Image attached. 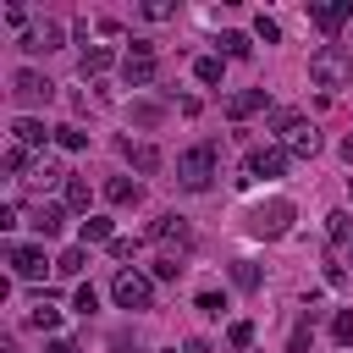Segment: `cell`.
Returning a JSON list of instances; mask_svg holds the SVG:
<instances>
[{
    "label": "cell",
    "mask_w": 353,
    "mask_h": 353,
    "mask_svg": "<svg viewBox=\"0 0 353 353\" xmlns=\"http://www.w3.org/2000/svg\"><path fill=\"white\" fill-rule=\"evenodd\" d=\"M309 77H314L320 88H347V77H353V55H347L342 44H320V50L309 55Z\"/></svg>",
    "instance_id": "6da1fadb"
},
{
    "label": "cell",
    "mask_w": 353,
    "mask_h": 353,
    "mask_svg": "<svg viewBox=\"0 0 353 353\" xmlns=\"http://www.w3.org/2000/svg\"><path fill=\"white\" fill-rule=\"evenodd\" d=\"M215 154H221V143H193V149L176 160V182H182L188 193H204L210 176H215Z\"/></svg>",
    "instance_id": "7a4b0ae2"
},
{
    "label": "cell",
    "mask_w": 353,
    "mask_h": 353,
    "mask_svg": "<svg viewBox=\"0 0 353 353\" xmlns=\"http://www.w3.org/2000/svg\"><path fill=\"white\" fill-rule=\"evenodd\" d=\"M292 199H270V204H254L248 210V232L254 237H287L292 232Z\"/></svg>",
    "instance_id": "3957f363"
},
{
    "label": "cell",
    "mask_w": 353,
    "mask_h": 353,
    "mask_svg": "<svg viewBox=\"0 0 353 353\" xmlns=\"http://www.w3.org/2000/svg\"><path fill=\"white\" fill-rule=\"evenodd\" d=\"M276 127H281V149H287V154H314V149H320L314 121H303V116H292V110H276Z\"/></svg>",
    "instance_id": "277c9868"
},
{
    "label": "cell",
    "mask_w": 353,
    "mask_h": 353,
    "mask_svg": "<svg viewBox=\"0 0 353 353\" xmlns=\"http://www.w3.org/2000/svg\"><path fill=\"white\" fill-rule=\"evenodd\" d=\"M11 99H17V105H50V99H55V83H50L44 72L22 66V72L11 77Z\"/></svg>",
    "instance_id": "5b68a950"
},
{
    "label": "cell",
    "mask_w": 353,
    "mask_h": 353,
    "mask_svg": "<svg viewBox=\"0 0 353 353\" xmlns=\"http://www.w3.org/2000/svg\"><path fill=\"white\" fill-rule=\"evenodd\" d=\"M110 298H116L121 309H149L154 287H149V276H138V270H116V281H110Z\"/></svg>",
    "instance_id": "8992f818"
},
{
    "label": "cell",
    "mask_w": 353,
    "mask_h": 353,
    "mask_svg": "<svg viewBox=\"0 0 353 353\" xmlns=\"http://www.w3.org/2000/svg\"><path fill=\"white\" fill-rule=\"evenodd\" d=\"M121 77H127V88H149L154 83V44L149 39H132V55L121 61Z\"/></svg>",
    "instance_id": "52a82bcc"
},
{
    "label": "cell",
    "mask_w": 353,
    "mask_h": 353,
    "mask_svg": "<svg viewBox=\"0 0 353 353\" xmlns=\"http://www.w3.org/2000/svg\"><path fill=\"white\" fill-rule=\"evenodd\" d=\"M287 160H292V154H287V149H276V143H270V149H248V154H243V176H237V182L281 176V171H287Z\"/></svg>",
    "instance_id": "ba28073f"
},
{
    "label": "cell",
    "mask_w": 353,
    "mask_h": 353,
    "mask_svg": "<svg viewBox=\"0 0 353 353\" xmlns=\"http://www.w3.org/2000/svg\"><path fill=\"white\" fill-rule=\"evenodd\" d=\"M149 237L165 243V248H188V243H193V226H188V215H160V221L149 226Z\"/></svg>",
    "instance_id": "9c48e42d"
},
{
    "label": "cell",
    "mask_w": 353,
    "mask_h": 353,
    "mask_svg": "<svg viewBox=\"0 0 353 353\" xmlns=\"http://www.w3.org/2000/svg\"><path fill=\"white\" fill-rule=\"evenodd\" d=\"M6 259H11V276H17V281H39L44 265H50L44 248H33V243H28V248H6Z\"/></svg>",
    "instance_id": "30bf717a"
},
{
    "label": "cell",
    "mask_w": 353,
    "mask_h": 353,
    "mask_svg": "<svg viewBox=\"0 0 353 353\" xmlns=\"http://www.w3.org/2000/svg\"><path fill=\"white\" fill-rule=\"evenodd\" d=\"M11 138H17L22 149H44V143H50L55 132H50V127H44L39 116H17V121H11Z\"/></svg>",
    "instance_id": "8fae6325"
},
{
    "label": "cell",
    "mask_w": 353,
    "mask_h": 353,
    "mask_svg": "<svg viewBox=\"0 0 353 353\" xmlns=\"http://www.w3.org/2000/svg\"><path fill=\"white\" fill-rule=\"evenodd\" d=\"M28 226H33L39 237H61V226H66V210H61V204H33V210H28Z\"/></svg>",
    "instance_id": "7c38bea8"
},
{
    "label": "cell",
    "mask_w": 353,
    "mask_h": 353,
    "mask_svg": "<svg viewBox=\"0 0 353 353\" xmlns=\"http://www.w3.org/2000/svg\"><path fill=\"white\" fill-rule=\"evenodd\" d=\"M22 50H28V55H50V50H61V22H44V28L22 33Z\"/></svg>",
    "instance_id": "4fadbf2b"
},
{
    "label": "cell",
    "mask_w": 353,
    "mask_h": 353,
    "mask_svg": "<svg viewBox=\"0 0 353 353\" xmlns=\"http://www.w3.org/2000/svg\"><path fill=\"white\" fill-rule=\"evenodd\" d=\"M270 99H265V88H237L232 99H226V116L232 121H243V116H254V110H265Z\"/></svg>",
    "instance_id": "5bb4252c"
},
{
    "label": "cell",
    "mask_w": 353,
    "mask_h": 353,
    "mask_svg": "<svg viewBox=\"0 0 353 353\" xmlns=\"http://www.w3.org/2000/svg\"><path fill=\"white\" fill-rule=\"evenodd\" d=\"M309 17L325 28V33H336L347 17H353V0H331V6H309Z\"/></svg>",
    "instance_id": "9a60e30c"
},
{
    "label": "cell",
    "mask_w": 353,
    "mask_h": 353,
    "mask_svg": "<svg viewBox=\"0 0 353 353\" xmlns=\"http://www.w3.org/2000/svg\"><path fill=\"white\" fill-rule=\"evenodd\" d=\"M110 61H116V50H110V44H83V61H77V66H83V77H99Z\"/></svg>",
    "instance_id": "2e32d148"
},
{
    "label": "cell",
    "mask_w": 353,
    "mask_h": 353,
    "mask_svg": "<svg viewBox=\"0 0 353 353\" xmlns=\"http://www.w3.org/2000/svg\"><path fill=\"white\" fill-rule=\"evenodd\" d=\"M121 154H127L143 176H149V171H160V149H154V143H132V138H127V143H121Z\"/></svg>",
    "instance_id": "e0dca14e"
},
{
    "label": "cell",
    "mask_w": 353,
    "mask_h": 353,
    "mask_svg": "<svg viewBox=\"0 0 353 353\" xmlns=\"http://www.w3.org/2000/svg\"><path fill=\"white\" fill-rule=\"evenodd\" d=\"M105 199H110V204H138V182L110 176V182H105Z\"/></svg>",
    "instance_id": "ac0fdd59"
},
{
    "label": "cell",
    "mask_w": 353,
    "mask_h": 353,
    "mask_svg": "<svg viewBox=\"0 0 353 353\" xmlns=\"http://www.w3.org/2000/svg\"><path fill=\"white\" fill-rule=\"evenodd\" d=\"M325 237H331V243H347V237H353V215H347V210L325 215Z\"/></svg>",
    "instance_id": "d6986e66"
},
{
    "label": "cell",
    "mask_w": 353,
    "mask_h": 353,
    "mask_svg": "<svg viewBox=\"0 0 353 353\" xmlns=\"http://www.w3.org/2000/svg\"><path fill=\"white\" fill-rule=\"evenodd\" d=\"M83 243H116L110 237V215H88L83 221Z\"/></svg>",
    "instance_id": "ffe728a7"
},
{
    "label": "cell",
    "mask_w": 353,
    "mask_h": 353,
    "mask_svg": "<svg viewBox=\"0 0 353 353\" xmlns=\"http://www.w3.org/2000/svg\"><path fill=\"white\" fill-rule=\"evenodd\" d=\"M28 325H33V331H55V325H61V309H50V303H33V309H28Z\"/></svg>",
    "instance_id": "44dd1931"
},
{
    "label": "cell",
    "mask_w": 353,
    "mask_h": 353,
    "mask_svg": "<svg viewBox=\"0 0 353 353\" xmlns=\"http://www.w3.org/2000/svg\"><path fill=\"white\" fill-rule=\"evenodd\" d=\"M193 77L199 83H221V55H199L193 61Z\"/></svg>",
    "instance_id": "7402d4cb"
},
{
    "label": "cell",
    "mask_w": 353,
    "mask_h": 353,
    "mask_svg": "<svg viewBox=\"0 0 353 353\" xmlns=\"http://www.w3.org/2000/svg\"><path fill=\"white\" fill-rule=\"evenodd\" d=\"M55 143L77 154V149H88V132H83V127H55Z\"/></svg>",
    "instance_id": "603a6c76"
},
{
    "label": "cell",
    "mask_w": 353,
    "mask_h": 353,
    "mask_svg": "<svg viewBox=\"0 0 353 353\" xmlns=\"http://www.w3.org/2000/svg\"><path fill=\"white\" fill-rule=\"evenodd\" d=\"M66 210H88V182L83 176H66Z\"/></svg>",
    "instance_id": "cb8c5ba5"
},
{
    "label": "cell",
    "mask_w": 353,
    "mask_h": 353,
    "mask_svg": "<svg viewBox=\"0 0 353 353\" xmlns=\"http://www.w3.org/2000/svg\"><path fill=\"white\" fill-rule=\"evenodd\" d=\"M232 281H237L243 292H254V287H259V265H248V259H237V265H232Z\"/></svg>",
    "instance_id": "d4e9b609"
},
{
    "label": "cell",
    "mask_w": 353,
    "mask_h": 353,
    "mask_svg": "<svg viewBox=\"0 0 353 353\" xmlns=\"http://www.w3.org/2000/svg\"><path fill=\"white\" fill-rule=\"evenodd\" d=\"M83 265H88V254H83V248H66V254L55 259V270H61V276H77Z\"/></svg>",
    "instance_id": "484cf974"
},
{
    "label": "cell",
    "mask_w": 353,
    "mask_h": 353,
    "mask_svg": "<svg viewBox=\"0 0 353 353\" xmlns=\"http://www.w3.org/2000/svg\"><path fill=\"white\" fill-rule=\"evenodd\" d=\"M221 50H226V55H237V61H243V55H248V50H254V44H248V33H221Z\"/></svg>",
    "instance_id": "4316f807"
},
{
    "label": "cell",
    "mask_w": 353,
    "mask_h": 353,
    "mask_svg": "<svg viewBox=\"0 0 353 353\" xmlns=\"http://www.w3.org/2000/svg\"><path fill=\"white\" fill-rule=\"evenodd\" d=\"M0 165H6L11 176H17V171H28V149H22V143H11V149L0 154Z\"/></svg>",
    "instance_id": "83f0119b"
},
{
    "label": "cell",
    "mask_w": 353,
    "mask_h": 353,
    "mask_svg": "<svg viewBox=\"0 0 353 353\" xmlns=\"http://www.w3.org/2000/svg\"><path fill=\"white\" fill-rule=\"evenodd\" d=\"M72 309H77V314H94V309H99V292H94V287H77V292H72Z\"/></svg>",
    "instance_id": "f1b7e54d"
},
{
    "label": "cell",
    "mask_w": 353,
    "mask_h": 353,
    "mask_svg": "<svg viewBox=\"0 0 353 353\" xmlns=\"http://www.w3.org/2000/svg\"><path fill=\"white\" fill-rule=\"evenodd\" d=\"M226 342H232V347H248V342H254V325H248V320H232V325H226Z\"/></svg>",
    "instance_id": "f546056e"
},
{
    "label": "cell",
    "mask_w": 353,
    "mask_h": 353,
    "mask_svg": "<svg viewBox=\"0 0 353 353\" xmlns=\"http://www.w3.org/2000/svg\"><path fill=\"white\" fill-rule=\"evenodd\" d=\"M331 336H336V342H342V347H347V342H353V309H342V314H336V320H331Z\"/></svg>",
    "instance_id": "4dcf8cb0"
},
{
    "label": "cell",
    "mask_w": 353,
    "mask_h": 353,
    "mask_svg": "<svg viewBox=\"0 0 353 353\" xmlns=\"http://www.w3.org/2000/svg\"><path fill=\"white\" fill-rule=\"evenodd\" d=\"M254 33H259V39H265V44H276V39H281V28H276V22H270V17H265V11H259V17H254Z\"/></svg>",
    "instance_id": "1f68e13d"
},
{
    "label": "cell",
    "mask_w": 353,
    "mask_h": 353,
    "mask_svg": "<svg viewBox=\"0 0 353 353\" xmlns=\"http://www.w3.org/2000/svg\"><path fill=\"white\" fill-rule=\"evenodd\" d=\"M199 314H226V298L221 292H199Z\"/></svg>",
    "instance_id": "d6a6232c"
},
{
    "label": "cell",
    "mask_w": 353,
    "mask_h": 353,
    "mask_svg": "<svg viewBox=\"0 0 353 353\" xmlns=\"http://www.w3.org/2000/svg\"><path fill=\"white\" fill-rule=\"evenodd\" d=\"M176 270H182V265H176V259H171V254H165V259H160V265H154V281H176Z\"/></svg>",
    "instance_id": "836d02e7"
},
{
    "label": "cell",
    "mask_w": 353,
    "mask_h": 353,
    "mask_svg": "<svg viewBox=\"0 0 353 353\" xmlns=\"http://www.w3.org/2000/svg\"><path fill=\"white\" fill-rule=\"evenodd\" d=\"M143 17H149V22H165V17H171V6H165V0H149V6H143Z\"/></svg>",
    "instance_id": "e575fe53"
},
{
    "label": "cell",
    "mask_w": 353,
    "mask_h": 353,
    "mask_svg": "<svg viewBox=\"0 0 353 353\" xmlns=\"http://www.w3.org/2000/svg\"><path fill=\"white\" fill-rule=\"evenodd\" d=\"M132 116H138L143 127H154V121H160V105H132Z\"/></svg>",
    "instance_id": "d590c367"
},
{
    "label": "cell",
    "mask_w": 353,
    "mask_h": 353,
    "mask_svg": "<svg viewBox=\"0 0 353 353\" xmlns=\"http://www.w3.org/2000/svg\"><path fill=\"white\" fill-rule=\"evenodd\" d=\"M110 347H116V353H138V336H127V331H116V336H110Z\"/></svg>",
    "instance_id": "8d00e7d4"
},
{
    "label": "cell",
    "mask_w": 353,
    "mask_h": 353,
    "mask_svg": "<svg viewBox=\"0 0 353 353\" xmlns=\"http://www.w3.org/2000/svg\"><path fill=\"white\" fill-rule=\"evenodd\" d=\"M132 248H138L132 237H116V243H110V254H116V259H132Z\"/></svg>",
    "instance_id": "74e56055"
},
{
    "label": "cell",
    "mask_w": 353,
    "mask_h": 353,
    "mask_svg": "<svg viewBox=\"0 0 353 353\" xmlns=\"http://www.w3.org/2000/svg\"><path fill=\"white\" fill-rule=\"evenodd\" d=\"M303 347H309V320H303V325L292 331V347H287V353H303Z\"/></svg>",
    "instance_id": "f35d334b"
},
{
    "label": "cell",
    "mask_w": 353,
    "mask_h": 353,
    "mask_svg": "<svg viewBox=\"0 0 353 353\" xmlns=\"http://www.w3.org/2000/svg\"><path fill=\"white\" fill-rule=\"evenodd\" d=\"M44 353H77V342H66V336H55V342H50Z\"/></svg>",
    "instance_id": "ab89813d"
},
{
    "label": "cell",
    "mask_w": 353,
    "mask_h": 353,
    "mask_svg": "<svg viewBox=\"0 0 353 353\" xmlns=\"http://www.w3.org/2000/svg\"><path fill=\"white\" fill-rule=\"evenodd\" d=\"M188 353H215V347H210L204 336H188Z\"/></svg>",
    "instance_id": "60d3db41"
},
{
    "label": "cell",
    "mask_w": 353,
    "mask_h": 353,
    "mask_svg": "<svg viewBox=\"0 0 353 353\" xmlns=\"http://www.w3.org/2000/svg\"><path fill=\"white\" fill-rule=\"evenodd\" d=\"M171 353H176V347H171Z\"/></svg>",
    "instance_id": "b9f144b4"
}]
</instances>
